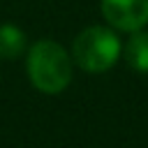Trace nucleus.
<instances>
[{"mask_svg": "<svg viewBox=\"0 0 148 148\" xmlns=\"http://www.w3.org/2000/svg\"><path fill=\"white\" fill-rule=\"evenodd\" d=\"M23 51H25V35H23V30L12 25V23H2L0 25V58L14 60Z\"/></svg>", "mask_w": 148, "mask_h": 148, "instance_id": "obj_5", "label": "nucleus"}, {"mask_svg": "<svg viewBox=\"0 0 148 148\" xmlns=\"http://www.w3.org/2000/svg\"><path fill=\"white\" fill-rule=\"evenodd\" d=\"M118 56H120V42L116 32L102 25H90L81 30L72 46L74 62L88 74L106 72L118 60Z\"/></svg>", "mask_w": 148, "mask_h": 148, "instance_id": "obj_2", "label": "nucleus"}, {"mask_svg": "<svg viewBox=\"0 0 148 148\" xmlns=\"http://www.w3.org/2000/svg\"><path fill=\"white\" fill-rule=\"evenodd\" d=\"M125 60L134 72L148 74V32L134 30L130 42L125 44Z\"/></svg>", "mask_w": 148, "mask_h": 148, "instance_id": "obj_4", "label": "nucleus"}, {"mask_svg": "<svg viewBox=\"0 0 148 148\" xmlns=\"http://www.w3.org/2000/svg\"><path fill=\"white\" fill-rule=\"evenodd\" d=\"M25 69L32 86L46 95L62 92L72 81V58L53 39H39L30 46Z\"/></svg>", "mask_w": 148, "mask_h": 148, "instance_id": "obj_1", "label": "nucleus"}, {"mask_svg": "<svg viewBox=\"0 0 148 148\" xmlns=\"http://www.w3.org/2000/svg\"><path fill=\"white\" fill-rule=\"evenodd\" d=\"M102 14L109 25L134 32L148 23V0H99Z\"/></svg>", "mask_w": 148, "mask_h": 148, "instance_id": "obj_3", "label": "nucleus"}]
</instances>
